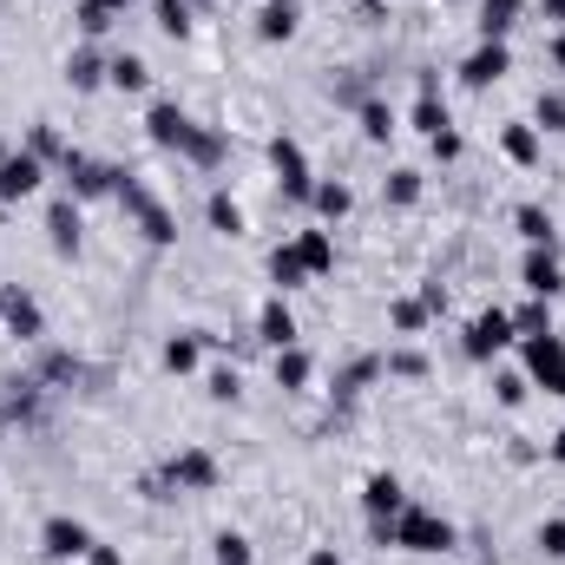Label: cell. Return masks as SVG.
<instances>
[{
	"label": "cell",
	"mask_w": 565,
	"mask_h": 565,
	"mask_svg": "<svg viewBox=\"0 0 565 565\" xmlns=\"http://www.w3.org/2000/svg\"><path fill=\"white\" fill-rule=\"evenodd\" d=\"M113 204L139 224V237L151 244V250H171V244H178V217H171V204H164V198H151V184H145L139 171H119Z\"/></svg>",
	"instance_id": "1"
},
{
	"label": "cell",
	"mask_w": 565,
	"mask_h": 565,
	"mask_svg": "<svg viewBox=\"0 0 565 565\" xmlns=\"http://www.w3.org/2000/svg\"><path fill=\"white\" fill-rule=\"evenodd\" d=\"M395 546L402 553H454V520L447 513H434V507H422V500H408L402 513H395Z\"/></svg>",
	"instance_id": "2"
},
{
	"label": "cell",
	"mask_w": 565,
	"mask_h": 565,
	"mask_svg": "<svg viewBox=\"0 0 565 565\" xmlns=\"http://www.w3.org/2000/svg\"><path fill=\"white\" fill-rule=\"evenodd\" d=\"M520 375L533 388H546L553 402H565V335L546 329V335H520Z\"/></svg>",
	"instance_id": "3"
},
{
	"label": "cell",
	"mask_w": 565,
	"mask_h": 565,
	"mask_svg": "<svg viewBox=\"0 0 565 565\" xmlns=\"http://www.w3.org/2000/svg\"><path fill=\"white\" fill-rule=\"evenodd\" d=\"M119 171H126V164L86 158V151H66V164H60V178H66V198H79V204H99V198H113V191H119Z\"/></svg>",
	"instance_id": "4"
},
{
	"label": "cell",
	"mask_w": 565,
	"mask_h": 565,
	"mask_svg": "<svg viewBox=\"0 0 565 565\" xmlns=\"http://www.w3.org/2000/svg\"><path fill=\"white\" fill-rule=\"evenodd\" d=\"M513 342H520V335H513V309H480V316L467 322V342H460V349H467V362L487 369V362L507 355Z\"/></svg>",
	"instance_id": "5"
},
{
	"label": "cell",
	"mask_w": 565,
	"mask_h": 565,
	"mask_svg": "<svg viewBox=\"0 0 565 565\" xmlns=\"http://www.w3.org/2000/svg\"><path fill=\"white\" fill-rule=\"evenodd\" d=\"M270 171H277V184H282V198H289V204H309L316 171H309V151L289 139V132H277V139H270Z\"/></svg>",
	"instance_id": "6"
},
{
	"label": "cell",
	"mask_w": 565,
	"mask_h": 565,
	"mask_svg": "<svg viewBox=\"0 0 565 565\" xmlns=\"http://www.w3.org/2000/svg\"><path fill=\"white\" fill-rule=\"evenodd\" d=\"M164 480H171L178 493H217L224 467H217V454H204V447H178V454L164 460Z\"/></svg>",
	"instance_id": "7"
},
{
	"label": "cell",
	"mask_w": 565,
	"mask_h": 565,
	"mask_svg": "<svg viewBox=\"0 0 565 565\" xmlns=\"http://www.w3.org/2000/svg\"><path fill=\"white\" fill-rule=\"evenodd\" d=\"M0 329L20 335V342H40V335H46V309H40V296L20 289V282H0Z\"/></svg>",
	"instance_id": "8"
},
{
	"label": "cell",
	"mask_w": 565,
	"mask_h": 565,
	"mask_svg": "<svg viewBox=\"0 0 565 565\" xmlns=\"http://www.w3.org/2000/svg\"><path fill=\"white\" fill-rule=\"evenodd\" d=\"M507 73H513V46H507V40H480V46L460 60V86H467V93H487V86H500Z\"/></svg>",
	"instance_id": "9"
},
{
	"label": "cell",
	"mask_w": 565,
	"mask_h": 565,
	"mask_svg": "<svg viewBox=\"0 0 565 565\" xmlns=\"http://www.w3.org/2000/svg\"><path fill=\"white\" fill-rule=\"evenodd\" d=\"M191 132H198V119H191V113H184L178 99H158V106L145 113V139L158 145V151H171V158H184Z\"/></svg>",
	"instance_id": "10"
},
{
	"label": "cell",
	"mask_w": 565,
	"mask_h": 565,
	"mask_svg": "<svg viewBox=\"0 0 565 565\" xmlns=\"http://www.w3.org/2000/svg\"><path fill=\"white\" fill-rule=\"evenodd\" d=\"M46 184V158H33L26 145H13L7 158H0V204H20V198H33Z\"/></svg>",
	"instance_id": "11"
},
{
	"label": "cell",
	"mask_w": 565,
	"mask_h": 565,
	"mask_svg": "<svg viewBox=\"0 0 565 565\" xmlns=\"http://www.w3.org/2000/svg\"><path fill=\"white\" fill-rule=\"evenodd\" d=\"M46 244H53V257H79V244H86V217H79V198H53L46 204Z\"/></svg>",
	"instance_id": "12"
},
{
	"label": "cell",
	"mask_w": 565,
	"mask_h": 565,
	"mask_svg": "<svg viewBox=\"0 0 565 565\" xmlns=\"http://www.w3.org/2000/svg\"><path fill=\"white\" fill-rule=\"evenodd\" d=\"M40 553H46V559H86V553H93V526L73 520V513H53V520L40 526Z\"/></svg>",
	"instance_id": "13"
},
{
	"label": "cell",
	"mask_w": 565,
	"mask_h": 565,
	"mask_svg": "<svg viewBox=\"0 0 565 565\" xmlns=\"http://www.w3.org/2000/svg\"><path fill=\"white\" fill-rule=\"evenodd\" d=\"M520 289H526V296H546V302H559V296H565V264H559V250H526V264H520Z\"/></svg>",
	"instance_id": "14"
},
{
	"label": "cell",
	"mask_w": 565,
	"mask_h": 565,
	"mask_svg": "<svg viewBox=\"0 0 565 565\" xmlns=\"http://www.w3.org/2000/svg\"><path fill=\"white\" fill-rule=\"evenodd\" d=\"M296 33H302V0H264L257 7V40L264 46H282Z\"/></svg>",
	"instance_id": "15"
},
{
	"label": "cell",
	"mask_w": 565,
	"mask_h": 565,
	"mask_svg": "<svg viewBox=\"0 0 565 565\" xmlns=\"http://www.w3.org/2000/svg\"><path fill=\"white\" fill-rule=\"evenodd\" d=\"M402 507H408V487H402L395 473H369V480H362V513H369V520H395Z\"/></svg>",
	"instance_id": "16"
},
{
	"label": "cell",
	"mask_w": 565,
	"mask_h": 565,
	"mask_svg": "<svg viewBox=\"0 0 565 565\" xmlns=\"http://www.w3.org/2000/svg\"><path fill=\"white\" fill-rule=\"evenodd\" d=\"M309 211H316V224H342V217L355 211V191H349L342 178H316V191H309Z\"/></svg>",
	"instance_id": "17"
},
{
	"label": "cell",
	"mask_w": 565,
	"mask_h": 565,
	"mask_svg": "<svg viewBox=\"0 0 565 565\" xmlns=\"http://www.w3.org/2000/svg\"><path fill=\"white\" fill-rule=\"evenodd\" d=\"M211 342H217L211 329H184V335H171V342L158 349V362H164L171 375H191V369H198V355H204Z\"/></svg>",
	"instance_id": "18"
},
{
	"label": "cell",
	"mask_w": 565,
	"mask_h": 565,
	"mask_svg": "<svg viewBox=\"0 0 565 565\" xmlns=\"http://www.w3.org/2000/svg\"><path fill=\"white\" fill-rule=\"evenodd\" d=\"M257 342H264V349H296V316H289L282 296H270V302L257 309Z\"/></svg>",
	"instance_id": "19"
},
{
	"label": "cell",
	"mask_w": 565,
	"mask_h": 565,
	"mask_svg": "<svg viewBox=\"0 0 565 565\" xmlns=\"http://www.w3.org/2000/svg\"><path fill=\"white\" fill-rule=\"evenodd\" d=\"M408 126H415L422 139H440V132H447V106H440V79H434V73H422V99H415Z\"/></svg>",
	"instance_id": "20"
},
{
	"label": "cell",
	"mask_w": 565,
	"mask_h": 565,
	"mask_svg": "<svg viewBox=\"0 0 565 565\" xmlns=\"http://www.w3.org/2000/svg\"><path fill=\"white\" fill-rule=\"evenodd\" d=\"M106 66H113V60H106L99 46H73V60H66V86H73V93H99V86H106Z\"/></svg>",
	"instance_id": "21"
},
{
	"label": "cell",
	"mask_w": 565,
	"mask_h": 565,
	"mask_svg": "<svg viewBox=\"0 0 565 565\" xmlns=\"http://www.w3.org/2000/svg\"><path fill=\"white\" fill-rule=\"evenodd\" d=\"M513 231L526 237V250H559V224H553V211H540V204H520V211H513Z\"/></svg>",
	"instance_id": "22"
},
{
	"label": "cell",
	"mask_w": 565,
	"mask_h": 565,
	"mask_svg": "<svg viewBox=\"0 0 565 565\" xmlns=\"http://www.w3.org/2000/svg\"><path fill=\"white\" fill-rule=\"evenodd\" d=\"M296 250H302L309 277H329V270H335V231H329V224H316V231H296Z\"/></svg>",
	"instance_id": "23"
},
{
	"label": "cell",
	"mask_w": 565,
	"mask_h": 565,
	"mask_svg": "<svg viewBox=\"0 0 565 565\" xmlns=\"http://www.w3.org/2000/svg\"><path fill=\"white\" fill-rule=\"evenodd\" d=\"M33 382H40V388H73V382H86V362H79L73 349H46Z\"/></svg>",
	"instance_id": "24"
},
{
	"label": "cell",
	"mask_w": 565,
	"mask_h": 565,
	"mask_svg": "<svg viewBox=\"0 0 565 565\" xmlns=\"http://www.w3.org/2000/svg\"><path fill=\"white\" fill-rule=\"evenodd\" d=\"M520 20H526V0H480V40H513Z\"/></svg>",
	"instance_id": "25"
},
{
	"label": "cell",
	"mask_w": 565,
	"mask_h": 565,
	"mask_svg": "<svg viewBox=\"0 0 565 565\" xmlns=\"http://www.w3.org/2000/svg\"><path fill=\"white\" fill-rule=\"evenodd\" d=\"M264 270H270V282H277V296H282V289H302V282H316V277H309V264H302V250H296V237L270 250V264H264Z\"/></svg>",
	"instance_id": "26"
},
{
	"label": "cell",
	"mask_w": 565,
	"mask_h": 565,
	"mask_svg": "<svg viewBox=\"0 0 565 565\" xmlns=\"http://www.w3.org/2000/svg\"><path fill=\"white\" fill-rule=\"evenodd\" d=\"M422 171H415V164H395V171H388V178H382V204H395V211H415V204H422Z\"/></svg>",
	"instance_id": "27"
},
{
	"label": "cell",
	"mask_w": 565,
	"mask_h": 565,
	"mask_svg": "<svg viewBox=\"0 0 565 565\" xmlns=\"http://www.w3.org/2000/svg\"><path fill=\"white\" fill-rule=\"evenodd\" d=\"M500 151H507L520 171H533V164L546 158V139H540V126H507V132H500Z\"/></svg>",
	"instance_id": "28"
},
{
	"label": "cell",
	"mask_w": 565,
	"mask_h": 565,
	"mask_svg": "<svg viewBox=\"0 0 565 565\" xmlns=\"http://www.w3.org/2000/svg\"><path fill=\"white\" fill-rule=\"evenodd\" d=\"M204 224H211L217 237H244V204H237L231 191H211V198H204Z\"/></svg>",
	"instance_id": "29"
},
{
	"label": "cell",
	"mask_w": 565,
	"mask_h": 565,
	"mask_svg": "<svg viewBox=\"0 0 565 565\" xmlns=\"http://www.w3.org/2000/svg\"><path fill=\"white\" fill-rule=\"evenodd\" d=\"M224 151H231V139H224L217 126H198V132H191V145H184V164L217 171V164H224Z\"/></svg>",
	"instance_id": "30"
},
{
	"label": "cell",
	"mask_w": 565,
	"mask_h": 565,
	"mask_svg": "<svg viewBox=\"0 0 565 565\" xmlns=\"http://www.w3.org/2000/svg\"><path fill=\"white\" fill-rule=\"evenodd\" d=\"M316 382V362H309V349H277V388L282 395H302Z\"/></svg>",
	"instance_id": "31"
},
{
	"label": "cell",
	"mask_w": 565,
	"mask_h": 565,
	"mask_svg": "<svg viewBox=\"0 0 565 565\" xmlns=\"http://www.w3.org/2000/svg\"><path fill=\"white\" fill-rule=\"evenodd\" d=\"M355 119H362V139H369V145H388L395 132H402L388 99H362V106H355Z\"/></svg>",
	"instance_id": "32"
},
{
	"label": "cell",
	"mask_w": 565,
	"mask_h": 565,
	"mask_svg": "<svg viewBox=\"0 0 565 565\" xmlns=\"http://www.w3.org/2000/svg\"><path fill=\"white\" fill-rule=\"evenodd\" d=\"M106 86H119V93H145V86H151V66H145L139 53H113Z\"/></svg>",
	"instance_id": "33"
},
{
	"label": "cell",
	"mask_w": 565,
	"mask_h": 565,
	"mask_svg": "<svg viewBox=\"0 0 565 565\" xmlns=\"http://www.w3.org/2000/svg\"><path fill=\"white\" fill-rule=\"evenodd\" d=\"M375 375H388V369H382V355H362V362H349V369L335 375V402H355V395H362Z\"/></svg>",
	"instance_id": "34"
},
{
	"label": "cell",
	"mask_w": 565,
	"mask_h": 565,
	"mask_svg": "<svg viewBox=\"0 0 565 565\" xmlns=\"http://www.w3.org/2000/svg\"><path fill=\"white\" fill-rule=\"evenodd\" d=\"M7 422H40V382H7V402H0Z\"/></svg>",
	"instance_id": "35"
},
{
	"label": "cell",
	"mask_w": 565,
	"mask_h": 565,
	"mask_svg": "<svg viewBox=\"0 0 565 565\" xmlns=\"http://www.w3.org/2000/svg\"><path fill=\"white\" fill-rule=\"evenodd\" d=\"M26 151H33V158H46V164H66V151H73V145L53 132V119H33V126H26Z\"/></svg>",
	"instance_id": "36"
},
{
	"label": "cell",
	"mask_w": 565,
	"mask_h": 565,
	"mask_svg": "<svg viewBox=\"0 0 565 565\" xmlns=\"http://www.w3.org/2000/svg\"><path fill=\"white\" fill-rule=\"evenodd\" d=\"M546 329H553V302L546 296H526L513 309V335H546Z\"/></svg>",
	"instance_id": "37"
},
{
	"label": "cell",
	"mask_w": 565,
	"mask_h": 565,
	"mask_svg": "<svg viewBox=\"0 0 565 565\" xmlns=\"http://www.w3.org/2000/svg\"><path fill=\"white\" fill-rule=\"evenodd\" d=\"M388 322H395V335H422L434 316H427L422 296H402V302H388Z\"/></svg>",
	"instance_id": "38"
},
{
	"label": "cell",
	"mask_w": 565,
	"mask_h": 565,
	"mask_svg": "<svg viewBox=\"0 0 565 565\" xmlns=\"http://www.w3.org/2000/svg\"><path fill=\"white\" fill-rule=\"evenodd\" d=\"M151 13H158V33H171V40L191 33V0H151Z\"/></svg>",
	"instance_id": "39"
},
{
	"label": "cell",
	"mask_w": 565,
	"mask_h": 565,
	"mask_svg": "<svg viewBox=\"0 0 565 565\" xmlns=\"http://www.w3.org/2000/svg\"><path fill=\"white\" fill-rule=\"evenodd\" d=\"M73 20H79V33H86V40H99V33H113V20H119V13H113V7H99V0H79V7H73Z\"/></svg>",
	"instance_id": "40"
},
{
	"label": "cell",
	"mask_w": 565,
	"mask_h": 565,
	"mask_svg": "<svg viewBox=\"0 0 565 565\" xmlns=\"http://www.w3.org/2000/svg\"><path fill=\"white\" fill-rule=\"evenodd\" d=\"M382 369H388V375H402V382H422L427 355H422V349H395V355H382Z\"/></svg>",
	"instance_id": "41"
},
{
	"label": "cell",
	"mask_w": 565,
	"mask_h": 565,
	"mask_svg": "<svg viewBox=\"0 0 565 565\" xmlns=\"http://www.w3.org/2000/svg\"><path fill=\"white\" fill-rule=\"evenodd\" d=\"M493 395H500V408H526V395H533V382L507 369V375H493Z\"/></svg>",
	"instance_id": "42"
},
{
	"label": "cell",
	"mask_w": 565,
	"mask_h": 565,
	"mask_svg": "<svg viewBox=\"0 0 565 565\" xmlns=\"http://www.w3.org/2000/svg\"><path fill=\"white\" fill-rule=\"evenodd\" d=\"M533 126H540V132H565V93H540Z\"/></svg>",
	"instance_id": "43"
},
{
	"label": "cell",
	"mask_w": 565,
	"mask_h": 565,
	"mask_svg": "<svg viewBox=\"0 0 565 565\" xmlns=\"http://www.w3.org/2000/svg\"><path fill=\"white\" fill-rule=\"evenodd\" d=\"M217 565H257L250 540H244V533H217Z\"/></svg>",
	"instance_id": "44"
},
{
	"label": "cell",
	"mask_w": 565,
	"mask_h": 565,
	"mask_svg": "<svg viewBox=\"0 0 565 565\" xmlns=\"http://www.w3.org/2000/svg\"><path fill=\"white\" fill-rule=\"evenodd\" d=\"M540 553L553 565H565V520H546V526H540Z\"/></svg>",
	"instance_id": "45"
},
{
	"label": "cell",
	"mask_w": 565,
	"mask_h": 565,
	"mask_svg": "<svg viewBox=\"0 0 565 565\" xmlns=\"http://www.w3.org/2000/svg\"><path fill=\"white\" fill-rule=\"evenodd\" d=\"M204 388H211V402H237V369H217Z\"/></svg>",
	"instance_id": "46"
},
{
	"label": "cell",
	"mask_w": 565,
	"mask_h": 565,
	"mask_svg": "<svg viewBox=\"0 0 565 565\" xmlns=\"http://www.w3.org/2000/svg\"><path fill=\"white\" fill-rule=\"evenodd\" d=\"M434 145V158H440V164H454V158H460V151H467V145H460V132H454V126H447V132H440V139H427Z\"/></svg>",
	"instance_id": "47"
},
{
	"label": "cell",
	"mask_w": 565,
	"mask_h": 565,
	"mask_svg": "<svg viewBox=\"0 0 565 565\" xmlns=\"http://www.w3.org/2000/svg\"><path fill=\"white\" fill-rule=\"evenodd\" d=\"M355 20L375 26V20H388V7H382V0H355Z\"/></svg>",
	"instance_id": "48"
},
{
	"label": "cell",
	"mask_w": 565,
	"mask_h": 565,
	"mask_svg": "<svg viewBox=\"0 0 565 565\" xmlns=\"http://www.w3.org/2000/svg\"><path fill=\"white\" fill-rule=\"evenodd\" d=\"M86 565H126V553H119V546H99V540H93V553H86Z\"/></svg>",
	"instance_id": "49"
},
{
	"label": "cell",
	"mask_w": 565,
	"mask_h": 565,
	"mask_svg": "<svg viewBox=\"0 0 565 565\" xmlns=\"http://www.w3.org/2000/svg\"><path fill=\"white\" fill-rule=\"evenodd\" d=\"M422 302H427V316H440V309H447V289H440V282H422Z\"/></svg>",
	"instance_id": "50"
},
{
	"label": "cell",
	"mask_w": 565,
	"mask_h": 565,
	"mask_svg": "<svg viewBox=\"0 0 565 565\" xmlns=\"http://www.w3.org/2000/svg\"><path fill=\"white\" fill-rule=\"evenodd\" d=\"M302 565H349V559H342L335 546H316V553H309V559H302Z\"/></svg>",
	"instance_id": "51"
},
{
	"label": "cell",
	"mask_w": 565,
	"mask_h": 565,
	"mask_svg": "<svg viewBox=\"0 0 565 565\" xmlns=\"http://www.w3.org/2000/svg\"><path fill=\"white\" fill-rule=\"evenodd\" d=\"M546 53H553V66H559V73H565V26H559V33H553V46H546Z\"/></svg>",
	"instance_id": "52"
},
{
	"label": "cell",
	"mask_w": 565,
	"mask_h": 565,
	"mask_svg": "<svg viewBox=\"0 0 565 565\" xmlns=\"http://www.w3.org/2000/svg\"><path fill=\"white\" fill-rule=\"evenodd\" d=\"M540 13H546V20H559V26H565V0H540Z\"/></svg>",
	"instance_id": "53"
},
{
	"label": "cell",
	"mask_w": 565,
	"mask_h": 565,
	"mask_svg": "<svg viewBox=\"0 0 565 565\" xmlns=\"http://www.w3.org/2000/svg\"><path fill=\"white\" fill-rule=\"evenodd\" d=\"M546 454H553V460H559V467H565V427H559V434H553V447H546Z\"/></svg>",
	"instance_id": "54"
},
{
	"label": "cell",
	"mask_w": 565,
	"mask_h": 565,
	"mask_svg": "<svg viewBox=\"0 0 565 565\" xmlns=\"http://www.w3.org/2000/svg\"><path fill=\"white\" fill-rule=\"evenodd\" d=\"M99 7H113V13H132V7H145V0H99Z\"/></svg>",
	"instance_id": "55"
},
{
	"label": "cell",
	"mask_w": 565,
	"mask_h": 565,
	"mask_svg": "<svg viewBox=\"0 0 565 565\" xmlns=\"http://www.w3.org/2000/svg\"><path fill=\"white\" fill-rule=\"evenodd\" d=\"M7 151H13V139H0V158H7Z\"/></svg>",
	"instance_id": "56"
},
{
	"label": "cell",
	"mask_w": 565,
	"mask_h": 565,
	"mask_svg": "<svg viewBox=\"0 0 565 565\" xmlns=\"http://www.w3.org/2000/svg\"><path fill=\"white\" fill-rule=\"evenodd\" d=\"M480 565H493V559H480Z\"/></svg>",
	"instance_id": "57"
}]
</instances>
